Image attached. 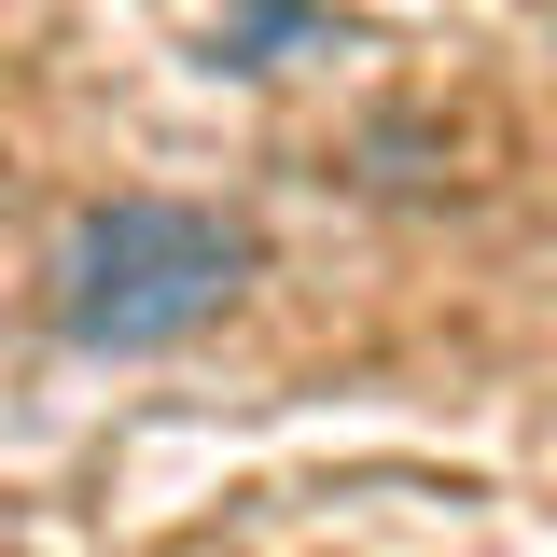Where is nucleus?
Instances as JSON below:
<instances>
[{"label": "nucleus", "mask_w": 557, "mask_h": 557, "mask_svg": "<svg viewBox=\"0 0 557 557\" xmlns=\"http://www.w3.org/2000/svg\"><path fill=\"white\" fill-rule=\"evenodd\" d=\"M251 293V223H223L196 196H98L57 237V335L84 362H153V348H196L223 307Z\"/></svg>", "instance_id": "1"}]
</instances>
